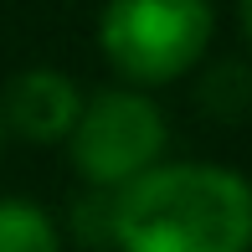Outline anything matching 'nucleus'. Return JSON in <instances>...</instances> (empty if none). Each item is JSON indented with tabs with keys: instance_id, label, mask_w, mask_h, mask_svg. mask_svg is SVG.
Returning <instances> with one entry per match:
<instances>
[{
	"instance_id": "obj_1",
	"label": "nucleus",
	"mask_w": 252,
	"mask_h": 252,
	"mask_svg": "<svg viewBox=\"0 0 252 252\" xmlns=\"http://www.w3.org/2000/svg\"><path fill=\"white\" fill-rule=\"evenodd\" d=\"M252 190L226 165H155L113 196L124 252H247Z\"/></svg>"
},
{
	"instance_id": "obj_2",
	"label": "nucleus",
	"mask_w": 252,
	"mask_h": 252,
	"mask_svg": "<svg viewBox=\"0 0 252 252\" xmlns=\"http://www.w3.org/2000/svg\"><path fill=\"white\" fill-rule=\"evenodd\" d=\"M211 0H108L98 36L108 62L134 83H170L211 47Z\"/></svg>"
},
{
	"instance_id": "obj_3",
	"label": "nucleus",
	"mask_w": 252,
	"mask_h": 252,
	"mask_svg": "<svg viewBox=\"0 0 252 252\" xmlns=\"http://www.w3.org/2000/svg\"><path fill=\"white\" fill-rule=\"evenodd\" d=\"M165 150V113L144 93L108 88L77 108L72 124V165L93 186H134L150 175Z\"/></svg>"
},
{
	"instance_id": "obj_4",
	"label": "nucleus",
	"mask_w": 252,
	"mask_h": 252,
	"mask_svg": "<svg viewBox=\"0 0 252 252\" xmlns=\"http://www.w3.org/2000/svg\"><path fill=\"white\" fill-rule=\"evenodd\" d=\"M77 108H83V93H77V83L67 72H57V67H26V72L10 83V93H5V119L16 124L26 139H62V134H72Z\"/></svg>"
},
{
	"instance_id": "obj_5",
	"label": "nucleus",
	"mask_w": 252,
	"mask_h": 252,
	"mask_svg": "<svg viewBox=\"0 0 252 252\" xmlns=\"http://www.w3.org/2000/svg\"><path fill=\"white\" fill-rule=\"evenodd\" d=\"M0 252H62L52 216L36 201H0Z\"/></svg>"
},
{
	"instance_id": "obj_6",
	"label": "nucleus",
	"mask_w": 252,
	"mask_h": 252,
	"mask_svg": "<svg viewBox=\"0 0 252 252\" xmlns=\"http://www.w3.org/2000/svg\"><path fill=\"white\" fill-rule=\"evenodd\" d=\"M0 129H5V124H0Z\"/></svg>"
}]
</instances>
